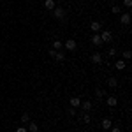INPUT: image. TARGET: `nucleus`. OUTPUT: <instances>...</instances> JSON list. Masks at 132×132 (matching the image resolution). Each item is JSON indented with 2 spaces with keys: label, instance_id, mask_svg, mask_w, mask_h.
<instances>
[{
  "label": "nucleus",
  "instance_id": "4468645a",
  "mask_svg": "<svg viewBox=\"0 0 132 132\" xmlns=\"http://www.w3.org/2000/svg\"><path fill=\"white\" fill-rule=\"evenodd\" d=\"M108 85H109L111 88H114V86L118 85V79H116V78H109V79H108Z\"/></svg>",
  "mask_w": 132,
  "mask_h": 132
},
{
  "label": "nucleus",
  "instance_id": "f03ea898",
  "mask_svg": "<svg viewBox=\"0 0 132 132\" xmlns=\"http://www.w3.org/2000/svg\"><path fill=\"white\" fill-rule=\"evenodd\" d=\"M65 50L74 51L76 50V41H74V39H67V41H65Z\"/></svg>",
  "mask_w": 132,
  "mask_h": 132
},
{
  "label": "nucleus",
  "instance_id": "1a4fd4ad",
  "mask_svg": "<svg viewBox=\"0 0 132 132\" xmlns=\"http://www.w3.org/2000/svg\"><path fill=\"white\" fill-rule=\"evenodd\" d=\"M92 42H93L95 46H101V44H102V39H101V35H97V34H93V37H92Z\"/></svg>",
  "mask_w": 132,
  "mask_h": 132
},
{
  "label": "nucleus",
  "instance_id": "6ab92c4d",
  "mask_svg": "<svg viewBox=\"0 0 132 132\" xmlns=\"http://www.w3.org/2000/svg\"><path fill=\"white\" fill-rule=\"evenodd\" d=\"M130 56H132V53H130L129 50H127V51H123V58H125V60H129Z\"/></svg>",
  "mask_w": 132,
  "mask_h": 132
},
{
  "label": "nucleus",
  "instance_id": "aec40b11",
  "mask_svg": "<svg viewBox=\"0 0 132 132\" xmlns=\"http://www.w3.org/2000/svg\"><path fill=\"white\" fill-rule=\"evenodd\" d=\"M28 120H30V116H28L27 113H23V114H21V122H28Z\"/></svg>",
  "mask_w": 132,
  "mask_h": 132
},
{
  "label": "nucleus",
  "instance_id": "f3484780",
  "mask_svg": "<svg viewBox=\"0 0 132 132\" xmlns=\"http://www.w3.org/2000/svg\"><path fill=\"white\" fill-rule=\"evenodd\" d=\"M28 130H30V132H37V130H39L37 123H30V125H28Z\"/></svg>",
  "mask_w": 132,
  "mask_h": 132
},
{
  "label": "nucleus",
  "instance_id": "393cba45",
  "mask_svg": "<svg viewBox=\"0 0 132 132\" xmlns=\"http://www.w3.org/2000/svg\"><path fill=\"white\" fill-rule=\"evenodd\" d=\"M111 132H122V129H118V127H111Z\"/></svg>",
  "mask_w": 132,
  "mask_h": 132
},
{
  "label": "nucleus",
  "instance_id": "412c9836",
  "mask_svg": "<svg viewBox=\"0 0 132 132\" xmlns=\"http://www.w3.org/2000/svg\"><path fill=\"white\" fill-rule=\"evenodd\" d=\"M108 55H109V56H114V55H116V50H114V48H109Z\"/></svg>",
  "mask_w": 132,
  "mask_h": 132
},
{
  "label": "nucleus",
  "instance_id": "0eeeda50",
  "mask_svg": "<svg viewBox=\"0 0 132 132\" xmlns=\"http://www.w3.org/2000/svg\"><path fill=\"white\" fill-rule=\"evenodd\" d=\"M90 28H92V32H93V34H95V32H99V30H101V23H99V21H92Z\"/></svg>",
  "mask_w": 132,
  "mask_h": 132
},
{
  "label": "nucleus",
  "instance_id": "20e7f679",
  "mask_svg": "<svg viewBox=\"0 0 132 132\" xmlns=\"http://www.w3.org/2000/svg\"><path fill=\"white\" fill-rule=\"evenodd\" d=\"M120 23H122V25H130V14H129V12L122 14V16H120Z\"/></svg>",
  "mask_w": 132,
  "mask_h": 132
},
{
  "label": "nucleus",
  "instance_id": "a878e982",
  "mask_svg": "<svg viewBox=\"0 0 132 132\" xmlns=\"http://www.w3.org/2000/svg\"><path fill=\"white\" fill-rule=\"evenodd\" d=\"M16 132H27V129H25V127H20V129H18Z\"/></svg>",
  "mask_w": 132,
  "mask_h": 132
},
{
  "label": "nucleus",
  "instance_id": "9d476101",
  "mask_svg": "<svg viewBox=\"0 0 132 132\" xmlns=\"http://www.w3.org/2000/svg\"><path fill=\"white\" fill-rule=\"evenodd\" d=\"M92 62H93V63H101L102 56L99 55V53H93V55H92Z\"/></svg>",
  "mask_w": 132,
  "mask_h": 132
},
{
  "label": "nucleus",
  "instance_id": "b1692460",
  "mask_svg": "<svg viewBox=\"0 0 132 132\" xmlns=\"http://www.w3.org/2000/svg\"><path fill=\"white\" fill-rule=\"evenodd\" d=\"M123 4H125V7H130V5H132V0H125Z\"/></svg>",
  "mask_w": 132,
  "mask_h": 132
},
{
  "label": "nucleus",
  "instance_id": "a211bd4d",
  "mask_svg": "<svg viewBox=\"0 0 132 132\" xmlns=\"http://www.w3.org/2000/svg\"><path fill=\"white\" fill-rule=\"evenodd\" d=\"M111 12H114V14H120V12H122V9H120V7H118V5H113Z\"/></svg>",
  "mask_w": 132,
  "mask_h": 132
},
{
  "label": "nucleus",
  "instance_id": "dca6fc26",
  "mask_svg": "<svg viewBox=\"0 0 132 132\" xmlns=\"http://www.w3.org/2000/svg\"><path fill=\"white\" fill-rule=\"evenodd\" d=\"M62 46H63V42H62V41H55V42H53V48H55V51H58Z\"/></svg>",
  "mask_w": 132,
  "mask_h": 132
},
{
  "label": "nucleus",
  "instance_id": "6e6552de",
  "mask_svg": "<svg viewBox=\"0 0 132 132\" xmlns=\"http://www.w3.org/2000/svg\"><path fill=\"white\" fill-rule=\"evenodd\" d=\"M44 7L50 9V11H53L55 7H56V5H55V0H46V2H44Z\"/></svg>",
  "mask_w": 132,
  "mask_h": 132
},
{
  "label": "nucleus",
  "instance_id": "5701e85b",
  "mask_svg": "<svg viewBox=\"0 0 132 132\" xmlns=\"http://www.w3.org/2000/svg\"><path fill=\"white\" fill-rule=\"evenodd\" d=\"M83 122H85V123H90V116H88V114H85V116H83Z\"/></svg>",
  "mask_w": 132,
  "mask_h": 132
},
{
  "label": "nucleus",
  "instance_id": "f8f14e48",
  "mask_svg": "<svg viewBox=\"0 0 132 132\" xmlns=\"http://www.w3.org/2000/svg\"><path fill=\"white\" fill-rule=\"evenodd\" d=\"M114 67H116V71H123V69H125V62H123V60H118L116 63H114Z\"/></svg>",
  "mask_w": 132,
  "mask_h": 132
},
{
  "label": "nucleus",
  "instance_id": "f257e3e1",
  "mask_svg": "<svg viewBox=\"0 0 132 132\" xmlns=\"http://www.w3.org/2000/svg\"><path fill=\"white\" fill-rule=\"evenodd\" d=\"M53 14H55V18L63 20V18H65V9H62V7H55V9H53Z\"/></svg>",
  "mask_w": 132,
  "mask_h": 132
},
{
  "label": "nucleus",
  "instance_id": "423d86ee",
  "mask_svg": "<svg viewBox=\"0 0 132 132\" xmlns=\"http://www.w3.org/2000/svg\"><path fill=\"white\" fill-rule=\"evenodd\" d=\"M111 127H113V122L109 120V118H104V120H102V129L108 130V129H111Z\"/></svg>",
  "mask_w": 132,
  "mask_h": 132
},
{
  "label": "nucleus",
  "instance_id": "7ed1b4c3",
  "mask_svg": "<svg viewBox=\"0 0 132 132\" xmlns=\"http://www.w3.org/2000/svg\"><path fill=\"white\" fill-rule=\"evenodd\" d=\"M101 39H102V42H111V39H113V35H111V32H102L101 34Z\"/></svg>",
  "mask_w": 132,
  "mask_h": 132
},
{
  "label": "nucleus",
  "instance_id": "2eb2a0df",
  "mask_svg": "<svg viewBox=\"0 0 132 132\" xmlns=\"http://www.w3.org/2000/svg\"><path fill=\"white\" fill-rule=\"evenodd\" d=\"M116 97H108V106H111V108H114L116 106Z\"/></svg>",
  "mask_w": 132,
  "mask_h": 132
},
{
  "label": "nucleus",
  "instance_id": "9b49d317",
  "mask_svg": "<svg viewBox=\"0 0 132 132\" xmlns=\"http://www.w3.org/2000/svg\"><path fill=\"white\" fill-rule=\"evenodd\" d=\"M79 104H81L79 97H72V99H71V106H72V108H79Z\"/></svg>",
  "mask_w": 132,
  "mask_h": 132
},
{
  "label": "nucleus",
  "instance_id": "ddd939ff",
  "mask_svg": "<svg viewBox=\"0 0 132 132\" xmlns=\"http://www.w3.org/2000/svg\"><path fill=\"white\" fill-rule=\"evenodd\" d=\"M79 106H81V108H83V109H85L86 113H88V111L92 109V102H88V101H86V102H83V104H79Z\"/></svg>",
  "mask_w": 132,
  "mask_h": 132
},
{
  "label": "nucleus",
  "instance_id": "4be33fe9",
  "mask_svg": "<svg viewBox=\"0 0 132 132\" xmlns=\"http://www.w3.org/2000/svg\"><path fill=\"white\" fill-rule=\"evenodd\" d=\"M95 93H97V97H104V93H106V92H104V90H97Z\"/></svg>",
  "mask_w": 132,
  "mask_h": 132
},
{
  "label": "nucleus",
  "instance_id": "39448f33",
  "mask_svg": "<svg viewBox=\"0 0 132 132\" xmlns=\"http://www.w3.org/2000/svg\"><path fill=\"white\" fill-rule=\"evenodd\" d=\"M50 55H51V56H53V58H56V60H65V55H63V53H58V51H55V50H53V51H50Z\"/></svg>",
  "mask_w": 132,
  "mask_h": 132
}]
</instances>
